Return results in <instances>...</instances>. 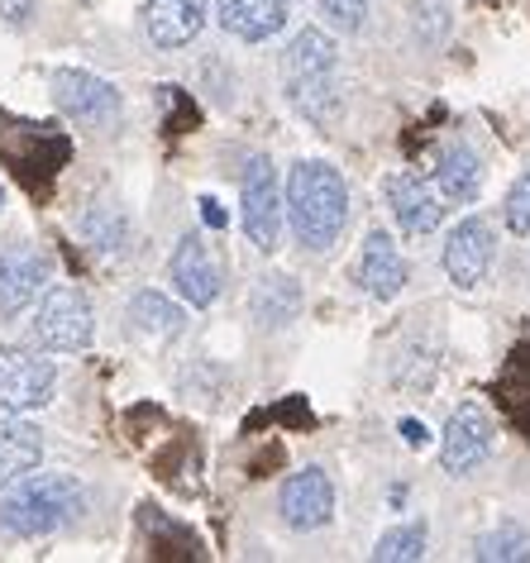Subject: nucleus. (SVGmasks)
<instances>
[{
  "mask_svg": "<svg viewBox=\"0 0 530 563\" xmlns=\"http://www.w3.org/2000/svg\"><path fill=\"white\" fill-rule=\"evenodd\" d=\"M283 210L291 220V234H297L311 253H325V249L340 244V234L349 224V187L330 163L306 158L287 173Z\"/></svg>",
  "mask_w": 530,
  "mask_h": 563,
  "instance_id": "nucleus-1",
  "label": "nucleus"
},
{
  "mask_svg": "<svg viewBox=\"0 0 530 563\" xmlns=\"http://www.w3.org/2000/svg\"><path fill=\"white\" fill-rule=\"evenodd\" d=\"M87 511V492L67 473H24L20 487L0 501V526L20 540H38V534L63 530L67 520Z\"/></svg>",
  "mask_w": 530,
  "mask_h": 563,
  "instance_id": "nucleus-2",
  "label": "nucleus"
},
{
  "mask_svg": "<svg viewBox=\"0 0 530 563\" xmlns=\"http://www.w3.org/2000/svg\"><path fill=\"white\" fill-rule=\"evenodd\" d=\"M91 334H96V311L81 287H53L38 301L34 340L44 349H53V354H81V349H91Z\"/></svg>",
  "mask_w": 530,
  "mask_h": 563,
  "instance_id": "nucleus-3",
  "label": "nucleus"
},
{
  "mask_svg": "<svg viewBox=\"0 0 530 563\" xmlns=\"http://www.w3.org/2000/svg\"><path fill=\"white\" fill-rule=\"evenodd\" d=\"M244 234L263 253H273L283 239V187H277L273 158H263V153L244 163Z\"/></svg>",
  "mask_w": 530,
  "mask_h": 563,
  "instance_id": "nucleus-4",
  "label": "nucleus"
},
{
  "mask_svg": "<svg viewBox=\"0 0 530 563\" xmlns=\"http://www.w3.org/2000/svg\"><path fill=\"white\" fill-rule=\"evenodd\" d=\"M53 387H58V368L48 358L30 354V349H15V344L0 349V411L5 416L38 411L53 397Z\"/></svg>",
  "mask_w": 530,
  "mask_h": 563,
  "instance_id": "nucleus-5",
  "label": "nucleus"
},
{
  "mask_svg": "<svg viewBox=\"0 0 530 563\" xmlns=\"http://www.w3.org/2000/svg\"><path fill=\"white\" fill-rule=\"evenodd\" d=\"M493 420H487L483 406H459V411L450 416V426H444L440 434V463L450 477H468L478 463H487V454H493Z\"/></svg>",
  "mask_w": 530,
  "mask_h": 563,
  "instance_id": "nucleus-6",
  "label": "nucleus"
},
{
  "mask_svg": "<svg viewBox=\"0 0 530 563\" xmlns=\"http://www.w3.org/2000/svg\"><path fill=\"white\" fill-rule=\"evenodd\" d=\"M53 101L77 124H106L120 110V91L106 77L81 73V67H58L53 73Z\"/></svg>",
  "mask_w": 530,
  "mask_h": 563,
  "instance_id": "nucleus-7",
  "label": "nucleus"
},
{
  "mask_svg": "<svg viewBox=\"0 0 530 563\" xmlns=\"http://www.w3.org/2000/svg\"><path fill=\"white\" fill-rule=\"evenodd\" d=\"M277 511H283L287 530H320L334 516V483L325 468H301L291 473L283 492H277Z\"/></svg>",
  "mask_w": 530,
  "mask_h": 563,
  "instance_id": "nucleus-8",
  "label": "nucleus"
},
{
  "mask_svg": "<svg viewBox=\"0 0 530 563\" xmlns=\"http://www.w3.org/2000/svg\"><path fill=\"white\" fill-rule=\"evenodd\" d=\"M493 224H487L483 216H468L459 220L450 239H444V273H450L454 287H478V282L487 277V267H493Z\"/></svg>",
  "mask_w": 530,
  "mask_h": 563,
  "instance_id": "nucleus-9",
  "label": "nucleus"
},
{
  "mask_svg": "<svg viewBox=\"0 0 530 563\" xmlns=\"http://www.w3.org/2000/svg\"><path fill=\"white\" fill-rule=\"evenodd\" d=\"M387 206H393V220L401 224V234H435L440 220H444V206L440 196L426 187L421 177L411 173H393L387 177Z\"/></svg>",
  "mask_w": 530,
  "mask_h": 563,
  "instance_id": "nucleus-10",
  "label": "nucleus"
},
{
  "mask_svg": "<svg viewBox=\"0 0 530 563\" xmlns=\"http://www.w3.org/2000/svg\"><path fill=\"white\" fill-rule=\"evenodd\" d=\"M358 287H364L373 301H393V297H401V287H407V258L397 253L387 230H373L364 239V253H358Z\"/></svg>",
  "mask_w": 530,
  "mask_h": 563,
  "instance_id": "nucleus-11",
  "label": "nucleus"
},
{
  "mask_svg": "<svg viewBox=\"0 0 530 563\" xmlns=\"http://www.w3.org/2000/svg\"><path fill=\"white\" fill-rule=\"evenodd\" d=\"M206 30V0H144V34L153 48H187Z\"/></svg>",
  "mask_w": 530,
  "mask_h": 563,
  "instance_id": "nucleus-12",
  "label": "nucleus"
},
{
  "mask_svg": "<svg viewBox=\"0 0 530 563\" xmlns=\"http://www.w3.org/2000/svg\"><path fill=\"white\" fill-rule=\"evenodd\" d=\"M48 263L34 249H0V316L30 311V301L44 287Z\"/></svg>",
  "mask_w": 530,
  "mask_h": 563,
  "instance_id": "nucleus-13",
  "label": "nucleus"
},
{
  "mask_svg": "<svg viewBox=\"0 0 530 563\" xmlns=\"http://www.w3.org/2000/svg\"><path fill=\"white\" fill-rule=\"evenodd\" d=\"M173 282H177V291H183L187 306H216V297H220V267H216V258L206 253V244L197 234H187L183 244H177V253H173Z\"/></svg>",
  "mask_w": 530,
  "mask_h": 563,
  "instance_id": "nucleus-14",
  "label": "nucleus"
},
{
  "mask_svg": "<svg viewBox=\"0 0 530 563\" xmlns=\"http://www.w3.org/2000/svg\"><path fill=\"white\" fill-rule=\"evenodd\" d=\"M291 0H216V15L225 34L244 38V44H263L287 24Z\"/></svg>",
  "mask_w": 530,
  "mask_h": 563,
  "instance_id": "nucleus-15",
  "label": "nucleus"
},
{
  "mask_svg": "<svg viewBox=\"0 0 530 563\" xmlns=\"http://www.w3.org/2000/svg\"><path fill=\"white\" fill-rule=\"evenodd\" d=\"M38 459H44V434H38V426H30V420H20V416L0 420V487L34 473Z\"/></svg>",
  "mask_w": 530,
  "mask_h": 563,
  "instance_id": "nucleus-16",
  "label": "nucleus"
},
{
  "mask_svg": "<svg viewBox=\"0 0 530 563\" xmlns=\"http://www.w3.org/2000/svg\"><path fill=\"white\" fill-rule=\"evenodd\" d=\"M435 181H440L444 201L468 206L473 196L483 191V163H478V153H473L468 144H444L440 158H435Z\"/></svg>",
  "mask_w": 530,
  "mask_h": 563,
  "instance_id": "nucleus-17",
  "label": "nucleus"
},
{
  "mask_svg": "<svg viewBox=\"0 0 530 563\" xmlns=\"http://www.w3.org/2000/svg\"><path fill=\"white\" fill-rule=\"evenodd\" d=\"M130 320H134V330L153 334V340H173V334H183V325H187L183 306H173L163 291H139L130 301Z\"/></svg>",
  "mask_w": 530,
  "mask_h": 563,
  "instance_id": "nucleus-18",
  "label": "nucleus"
},
{
  "mask_svg": "<svg viewBox=\"0 0 530 563\" xmlns=\"http://www.w3.org/2000/svg\"><path fill=\"white\" fill-rule=\"evenodd\" d=\"M297 306H301V291H297V282L291 277H263V287L254 291V311L263 325H287L291 316H297Z\"/></svg>",
  "mask_w": 530,
  "mask_h": 563,
  "instance_id": "nucleus-19",
  "label": "nucleus"
},
{
  "mask_svg": "<svg viewBox=\"0 0 530 563\" xmlns=\"http://www.w3.org/2000/svg\"><path fill=\"white\" fill-rule=\"evenodd\" d=\"M426 540H430L426 520H407V526L387 530L383 540L373 544V559L378 563H416V559H426Z\"/></svg>",
  "mask_w": 530,
  "mask_h": 563,
  "instance_id": "nucleus-20",
  "label": "nucleus"
},
{
  "mask_svg": "<svg viewBox=\"0 0 530 563\" xmlns=\"http://www.w3.org/2000/svg\"><path fill=\"white\" fill-rule=\"evenodd\" d=\"M81 230H87V239H91V244L101 249V253H124V244H130V220H124L115 206H96V210H87Z\"/></svg>",
  "mask_w": 530,
  "mask_h": 563,
  "instance_id": "nucleus-21",
  "label": "nucleus"
},
{
  "mask_svg": "<svg viewBox=\"0 0 530 563\" xmlns=\"http://www.w3.org/2000/svg\"><path fill=\"white\" fill-rule=\"evenodd\" d=\"M473 559L483 563H511V559H530V534L521 526H501L493 534H483L478 544H473Z\"/></svg>",
  "mask_w": 530,
  "mask_h": 563,
  "instance_id": "nucleus-22",
  "label": "nucleus"
},
{
  "mask_svg": "<svg viewBox=\"0 0 530 563\" xmlns=\"http://www.w3.org/2000/svg\"><path fill=\"white\" fill-rule=\"evenodd\" d=\"M316 5L334 34H358L368 20V0H316Z\"/></svg>",
  "mask_w": 530,
  "mask_h": 563,
  "instance_id": "nucleus-23",
  "label": "nucleus"
},
{
  "mask_svg": "<svg viewBox=\"0 0 530 563\" xmlns=\"http://www.w3.org/2000/svg\"><path fill=\"white\" fill-rule=\"evenodd\" d=\"M501 220H507V230H511V234H521V239L530 234V167L511 181L507 206H501Z\"/></svg>",
  "mask_w": 530,
  "mask_h": 563,
  "instance_id": "nucleus-24",
  "label": "nucleus"
},
{
  "mask_svg": "<svg viewBox=\"0 0 530 563\" xmlns=\"http://www.w3.org/2000/svg\"><path fill=\"white\" fill-rule=\"evenodd\" d=\"M416 34H421V44H440L450 34V0H421L416 5Z\"/></svg>",
  "mask_w": 530,
  "mask_h": 563,
  "instance_id": "nucleus-25",
  "label": "nucleus"
},
{
  "mask_svg": "<svg viewBox=\"0 0 530 563\" xmlns=\"http://www.w3.org/2000/svg\"><path fill=\"white\" fill-rule=\"evenodd\" d=\"M34 15V0H0V20L10 24V30H24Z\"/></svg>",
  "mask_w": 530,
  "mask_h": 563,
  "instance_id": "nucleus-26",
  "label": "nucleus"
},
{
  "mask_svg": "<svg viewBox=\"0 0 530 563\" xmlns=\"http://www.w3.org/2000/svg\"><path fill=\"white\" fill-rule=\"evenodd\" d=\"M401 440H407L411 449H426L430 444V430L421 426V420H401Z\"/></svg>",
  "mask_w": 530,
  "mask_h": 563,
  "instance_id": "nucleus-27",
  "label": "nucleus"
},
{
  "mask_svg": "<svg viewBox=\"0 0 530 563\" xmlns=\"http://www.w3.org/2000/svg\"><path fill=\"white\" fill-rule=\"evenodd\" d=\"M201 220L211 224V230H225V210H220V206L211 201V196H206V201H201Z\"/></svg>",
  "mask_w": 530,
  "mask_h": 563,
  "instance_id": "nucleus-28",
  "label": "nucleus"
},
{
  "mask_svg": "<svg viewBox=\"0 0 530 563\" xmlns=\"http://www.w3.org/2000/svg\"><path fill=\"white\" fill-rule=\"evenodd\" d=\"M0 206H5V191H0Z\"/></svg>",
  "mask_w": 530,
  "mask_h": 563,
  "instance_id": "nucleus-29",
  "label": "nucleus"
}]
</instances>
